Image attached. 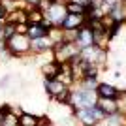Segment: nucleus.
<instances>
[{
    "mask_svg": "<svg viewBox=\"0 0 126 126\" xmlns=\"http://www.w3.org/2000/svg\"><path fill=\"white\" fill-rule=\"evenodd\" d=\"M38 117L40 115L32 113V111H23L17 122H19V126H38Z\"/></svg>",
    "mask_w": 126,
    "mask_h": 126,
    "instance_id": "obj_16",
    "label": "nucleus"
},
{
    "mask_svg": "<svg viewBox=\"0 0 126 126\" xmlns=\"http://www.w3.org/2000/svg\"><path fill=\"white\" fill-rule=\"evenodd\" d=\"M47 38H49V42L53 43V47L64 43V28L62 26H51L47 30Z\"/></svg>",
    "mask_w": 126,
    "mask_h": 126,
    "instance_id": "obj_14",
    "label": "nucleus"
},
{
    "mask_svg": "<svg viewBox=\"0 0 126 126\" xmlns=\"http://www.w3.org/2000/svg\"><path fill=\"white\" fill-rule=\"evenodd\" d=\"M4 25H6V21H0V32H2V28H4Z\"/></svg>",
    "mask_w": 126,
    "mask_h": 126,
    "instance_id": "obj_26",
    "label": "nucleus"
},
{
    "mask_svg": "<svg viewBox=\"0 0 126 126\" xmlns=\"http://www.w3.org/2000/svg\"><path fill=\"white\" fill-rule=\"evenodd\" d=\"M6 15H8V10H6L4 4L0 2V21H6Z\"/></svg>",
    "mask_w": 126,
    "mask_h": 126,
    "instance_id": "obj_24",
    "label": "nucleus"
},
{
    "mask_svg": "<svg viewBox=\"0 0 126 126\" xmlns=\"http://www.w3.org/2000/svg\"><path fill=\"white\" fill-rule=\"evenodd\" d=\"M17 32H15V25H11V23H6L4 28H2V38H4L6 42L10 40L11 36H15Z\"/></svg>",
    "mask_w": 126,
    "mask_h": 126,
    "instance_id": "obj_20",
    "label": "nucleus"
},
{
    "mask_svg": "<svg viewBox=\"0 0 126 126\" xmlns=\"http://www.w3.org/2000/svg\"><path fill=\"white\" fill-rule=\"evenodd\" d=\"M122 23H113V25L109 26V28H107V38H109L111 42H113V40H115L117 36H119V34H121V30H122Z\"/></svg>",
    "mask_w": 126,
    "mask_h": 126,
    "instance_id": "obj_19",
    "label": "nucleus"
},
{
    "mask_svg": "<svg viewBox=\"0 0 126 126\" xmlns=\"http://www.w3.org/2000/svg\"><path fill=\"white\" fill-rule=\"evenodd\" d=\"M38 126H53L49 115H40V117H38Z\"/></svg>",
    "mask_w": 126,
    "mask_h": 126,
    "instance_id": "obj_22",
    "label": "nucleus"
},
{
    "mask_svg": "<svg viewBox=\"0 0 126 126\" xmlns=\"http://www.w3.org/2000/svg\"><path fill=\"white\" fill-rule=\"evenodd\" d=\"M26 17H28V23H42L45 19V13L42 10H38V6H34L26 11Z\"/></svg>",
    "mask_w": 126,
    "mask_h": 126,
    "instance_id": "obj_18",
    "label": "nucleus"
},
{
    "mask_svg": "<svg viewBox=\"0 0 126 126\" xmlns=\"http://www.w3.org/2000/svg\"><path fill=\"white\" fill-rule=\"evenodd\" d=\"M85 21H87V17L85 15H75V13H68V15L64 17L62 21V28L64 30H79L81 26H85Z\"/></svg>",
    "mask_w": 126,
    "mask_h": 126,
    "instance_id": "obj_9",
    "label": "nucleus"
},
{
    "mask_svg": "<svg viewBox=\"0 0 126 126\" xmlns=\"http://www.w3.org/2000/svg\"><path fill=\"white\" fill-rule=\"evenodd\" d=\"M122 6H124V10H126V0H122Z\"/></svg>",
    "mask_w": 126,
    "mask_h": 126,
    "instance_id": "obj_27",
    "label": "nucleus"
},
{
    "mask_svg": "<svg viewBox=\"0 0 126 126\" xmlns=\"http://www.w3.org/2000/svg\"><path fill=\"white\" fill-rule=\"evenodd\" d=\"M66 15H68V11H66V4H58V2H53L51 8L45 11V19H47L53 26H60Z\"/></svg>",
    "mask_w": 126,
    "mask_h": 126,
    "instance_id": "obj_4",
    "label": "nucleus"
},
{
    "mask_svg": "<svg viewBox=\"0 0 126 126\" xmlns=\"http://www.w3.org/2000/svg\"><path fill=\"white\" fill-rule=\"evenodd\" d=\"M96 107L104 113V117H111V115L121 113V111H119V102L117 100H109V98H98Z\"/></svg>",
    "mask_w": 126,
    "mask_h": 126,
    "instance_id": "obj_7",
    "label": "nucleus"
},
{
    "mask_svg": "<svg viewBox=\"0 0 126 126\" xmlns=\"http://www.w3.org/2000/svg\"><path fill=\"white\" fill-rule=\"evenodd\" d=\"M104 124L105 126H126V115L117 113V115L105 117V119H104Z\"/></svg>",
    "mask_w": 126,
    "mask_h": 126,
    "instance_id": "obj_17",
    "label": "nucleus"
},
{
    "mask_svg": "<svg viewBox=\"0 0 126 126\" xmlns=\"http://www.w3.org/2000/svg\"><path fill=\"white\" fill-rule=\"evenodd\" d=\"M122 89L117 87V85L109 83V81H100L98 87H96V96L98 98H109V100H119Z\"/></svg>",
    "mask_w": 126,
    "mask_h": 126,
    "instance_id": "obj_5",
    "label": "nucleus"
},
{
    "mask_svg": "<svg viewBox=\"0 0 126 126\" xmlns=\"http://www.w3.org/2000/svg\"><path fill=\"white\" fill-rule=\"evenodd\" d=\"M66 11L68 13H75V15H87L85 0H70L68 4H66Z\"/></svg>",
    "mask_w": 126,
    "mask_h": 126,
    "instance_id": "obj_15",
    "label": "nucleus"
},
{
    "mask_svg": "<svg viewBox=\"0 0 126 126\" xmlns=\"http://www.w3.org/2000/svg\"><path fill=\"white\" fill-rule=\"evenodd\" d=\"M26 4H30V6H38L40 4V0H25Z\"/></svg>",
    "mask_w": 126,
    "mask_h": 126,
    "instance_id": "obj_25",
    "label": "nucleus"
},
{
    "mask_svg": "<svg viewBox=\"0 0 126 126\" xmlns=\"http://www.w3.org/2000/svg\"><path fill=\"white\" fill-rule=\"evenodd\" d=\"M26 36L32 40H38V38L47 36V28L42 25V23H28V28H26Z\"/></svg>",
    "mask_w": 126,
    "mask_h": 126,
    "instance_id": "obj_13",
    "label": "nucleus"
},
{
    "mask_svg": "<svg viewBox=\"0 0 126 126\" xmlns=\"http://www.w3.org/2000/svg\"><path fill=\"white\" fill-rule=\"evenodd\" d=\"M74 115H75V119L79 121V124H81V126H96V124H100V122H104V119H105L104 113H102L96 105L77 109Z\"/></svg>",
    "mask_w": 126,
    "mask_h": 126,
    "instance_id": "obj_2",
    "label": "nucleus"
},
{
    "mask_svg": "<svg viewBox=\"0 0 126 126\" xmlns=\"http://www.w3.org/2000/svg\"><path fill=\"white\" fill-rule=\"evenodd\" d=\"M68 89V87H64L58 79H43V90H45V94L49 96V100H55L60 92Z\"/></svg>",
    "mask_w": 126,
    "mask_h": 126,
    "instance_id": "obj_6",
    "label": "nucleus"
},
{
    "mask_svg": "<svg viewBox=\"0 0 126 126\" xmlns=\"http://www.w3.org/2000/svg\"><path fill=\"white\" fill-rule=\"evenodd\" d=\"M8 51H10L11 58H23L26 55H30V38L26 34H15L11 36L8 42Z\"/></svg>",
    "mask_w": 126,
    "mask_h": 126,
    "instance_id": "obj_1",
    "label": "nucleus"
},
{
    "mask_svg": "<svg viewBox=\"0 0 126 126\" xmlns=\"http://www.w3.org/2000/svg\"><path fill=\"white\" fill-rule=\"evenodd\" d=\"M26 28H28V23H21V25H15V32H17V34H26Z\"/></svg>",
    "mask_w": 126,
    "mask_h": 126,
    "instance_id": "obj_23",
    "label": "nucleus"
},
{
    "mask_svg": "<svg viewBox=\"0 0 126 126\" xmlns=\"http://www.w3.org/2000/svg\"><path fill=\"white\" fill-rule=\"evenodd\" d=\"M53 55H55V60L60 64H66L70 60H74L75 57L81 55V49L77 47V43H60V45H55L53 47Z\"/></svg>",
    "mask_w": 126,
    "mask_h": 126,
    "instance_id": "obj_3",
    "label": "nucleus"
},
{
    "mask_svg": "<svg viewBox=\"0 0 126 126\" xmlns=\"http://www.w3.org/2000/svg\"><path fill=\"white\" fill-rule=\"evenodd\" d=\"M6 23H11V25H21V23H28V17H26V11L21 8H15V10L8 11L6 15Z\"/></svg>",
    "mask_w": 126,
    "mask_h": 126,
    "instance_id": "obj_12",
    "label": "nucleus"
},
{
    "mask_svg": "<svg viewBox=\"0 0 126 126\" xmlns=\"http://www.w3.org/2000/svg\"><path fill=\"white\" fill-rule=\"evenodd\" d=\"M79 49H87V47H92L94 45V36H92V30L89 26H81L77 30V40H75Z\"/></svg>",
    "mask_w": 126,
    "mask_h": 126,
    "instance_id": "obj_8",
    "label": "nucleus"
},
{
    "mask_svg": "<svg viewBox=\"0 0 126 126\" xmlns=\"http://www.w3.org/2000/svg\"><path fill=\"white\" fill-rule=\"evenodd\" d=\"M53 49V43L49 42V38L47 36H43V38H38V40H32L30 42V55H42V53L45 51H51Z\"/></svg>",
    "mask_w": 126,
    "mask_h": 126,
    "instance_id": "obj_11",
    "label": "nucleus"
},
{
    "mask_svg": "<svg viewBox=\"0 0 126 126\" xmlns=\"http://www.w3.org/2000/svg\"><path fill=\"white\" fill-rule=\"evenodd\" d=\"M40 74H42L43 79H57L58 74H60V62L49 60V62L42 64V66H40Z\"/></svg>",
    "mask_w": 126,
    "mask_h": 126,
    "instance_id": "obj_10",
    "label": "nucleus"
},
{
    "mask_svg": "<svg viewBox=\"0 0 126 126\" xmlns=\"http://www.w3.org/2000/svg\"><path fill=\"white\" fill-rule=\"evenodd\" d=\"M2 126H19L17 117H15V115H8V117L4 119V122H2Z\"/></svg>",
    "mask_w": 126,
    "mask_h": 126,
    "instance_id": "obj_21",
    "label": "nucleus"
}]
</instances>
